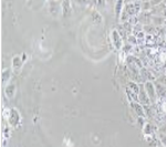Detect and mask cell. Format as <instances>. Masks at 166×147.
Here are the masks:
<instances>
[]
</instances>
